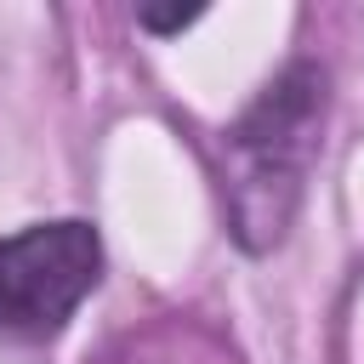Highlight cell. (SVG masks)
<instances>
[{
    "mask_svg": "<svg viewBox=\"0 0 364 364\" xmlns=\"http://www.w3.org/2000/svg\"><path fill=\"white\" fill-rule=\"evenodd\" d=\"M324 68L290 63L262 85V97L222 131L228 154V222L245 250H273L290 233V216L301 205V182L318 159L324 131Z\"/></svg>",
    "mask_w": 364,
    "mask_h": 364,
    "instance_id": "cell-1",
    "label": "cell"
},
{
    "mask_svg": "<svg viewBox=\"0 0 364 364\" xmlns=\"http://www.w3.org/2000/svg\"><path fill=\"white\" fill-rule=\"evenodd\" d=\"M102 279L91 222H34L0 239V336L46 341Z\"/></svg>",
    "mask_w": 364,
    "mask_h": 364,
    "instance_id": "cell-2",
    "label": "cell"
},
{
    "mask_svg": "<svg viewBox=\"0 0 364 364\" xmlns=\"http://www.w3.org/2000/svg\"><path fill=\"white\" fill-rule=\"evenodd\" d=\"M199 11H142V28H188Z\"/></svg>",
    "mask_w": 364,
    "mask_h": 364,
    "instance_id": "cell-3",
    "label": "cell"
}]
</instances>
